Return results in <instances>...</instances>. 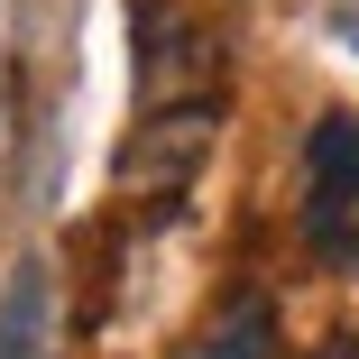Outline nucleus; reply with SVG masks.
I'll return each mask as SVG.
<instances>
[{
    "label": "nucleus",
    "instance_id": "1",
    "mask_svg": "<svg viewBox=\"0 0 359 359\" xmlns=\"http://www.w3.org/2000/svg\"><path fill=\"white\" fill-rule=\"evenodd\" d=\"M222 148V102H184V111H138V129L120 138L111 184L138 222H166V212L194 194V175Z\"/></svg>",
    "mask_w": 359,
    "mask_h": 359
},
{
    "label": "nucleus",
    "instance_id": "2",
    "mask_svg": "<svg viewBox=\"0 0 359 359\" xmlns=\"http://www.w3.org/2000/svg\"><path fill=\"white\" fill-rule=\"evenodd\" d=\"M304 249L359 267V111H323L304 138Z\"/></svg>",
    "mask_w": 359,
    "mask_h": 359
},
{
    "label": "nucleus",
    "instance_id": "3",
    "mask_svg": "<svg viewBox=\"0 0 359 359\" xmlns=\"http://www.w3.org/2000/svg\"><path fill=\"white\" fill-rule=\"evenodd\" d=\"M138 111H184V102H222V37L184 19L175 0H138Z\"/></svg>",
    "mask_w": 359,
    "mask_h": 359
},
{
    "label": "nucleus",
    "instance_id": "4",
    "mask_svg": "<svg viewBox=\"0 0 359 359\" xmlns=\"http://www.w3.org/2000/svg\"><path fill=\"white\" fill-rule=\"evenodd\" d=\"M175 359H276V304L258 295V285H231Z\"/></svg>",
    "mask_w": 359,
    "mask_h": 359
},
{
    "label": "nucleus",
    "instance_id": "5",
    "mask_svg": "<svg viewBox=\"0 0 359 359\" xmlns=\"http://www.w3.org/2000/svg\"><path fill=\"white\" fill-rule=\"evenodd\" d=\"M0 359H37V267L10 276V304H0Z\"/></svg>",
    "mask_w": 359,
    "mask_h": 359
}]
</instances>
